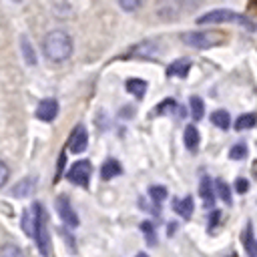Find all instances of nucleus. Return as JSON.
<instances>
[{
  "instance_id": "15",
  "label": "nucleus",
  "mask_w": 257,
  "mask_h": 257,
  "mask_svg": "<svg viewBox=\"0 0 257 257\" xmlns=\"http://www.w3.org/2000/svg\"><path fill=\"white\" fill-rule=\"evenodd\" d=\"M124 88H126V92H131L133 96L141 98V96H145V92H147V82H145L143 78H128L126 84H124Z\"/></svg>"
},
{
  "instance_id": "4",
  "label": "nucleus",
  "mask_w": 257,
  "mask_h": 257,
  "mask_svg": "<svg viewBox=\"0 0 257 257\" xmlns=\"http://www.w3.org/2000/svg\"><path fill=\"white\" fill-rule=\"evenodd\" d=\"M34 209H36V231H34V239H36V245L40 249V253L44 257H48V217L42 209L40 203H34Z\"/></svg>"
},
{
  "instance_id": "27",
  "label": "nucleus",
  "mask_w": 257,
  "mask_h": 257,
  "mask_svg": "<svg viewBox=\"0 0 257 257\" xmlns=\"http://www.w3.org/2000/svg\"><path fill=\"white\" fill-rule=\"evenodd\" d=\"M173 108H177V102H175L173 98H167V100H163V102L155 108V112H157V114H165V112H169V110H173Z\"/></svg>"
},
{
  "instance_id": "11",
  "label": "nucleus",
  "mask_w": 257,
  "mask_h": 257,
  "mask_svg": "<svg viewBox=\"0 0 257 257\" xmlns=\"http://www.w3.org/2000/svg\"><path fill=\"white\" fill-rule=\"evenodd\" d=\"M120 173H122V167H120V163L114 161V159L104 161L102 167H100V177H102L104 181H110L112 177H116V175H120Z\"/></svg>"
},
{
  "instance_id": "28",
  "label": "nucleus",
  "mask_w": 257,
  "mask_h": 257,
  "mask_svg": "<svg viewBox=\"0 0 257 257\" xmlns=\"http://www.w3.org/2000/svg\"><path fill=\"white\" fill-rule=\"evenodd\" d=\"M118 4H120V8H122V10H128V12H131V10H137V8L141 6V2H139V0H120Z\"/></svg>"
},
{
  "instance_id": "17",
  "label": "nucleus",
  "mask_w": 257,
  "mask_h": 257,
  "mask_svg": "<svg viewBox=\"0 0 257 257\" xmlns=\"http://www.w3.org/2000/svg\"><path fill=\"white\" fill-rule=\"evenodd\" d=\"M199 193L203 197V201L207 205H213V199H215V193H213V185H211V179L209 177H203L201 183H199Z\"/></svg>"
},
{
  "instance_id": "3",
  "label": "nucleus",
  "mask_w": 257,
  "mask_h": 257,
  "mask_svg": "<svg viewBox=\"0 0 257 257\" xmlns=\"http://www.w3.org/2000/svg\"><path fill=\"white\" fill-rule=\"evenodd\" d=\"M181 40L193 48H201V50H207L211 46H217L223 42V36L221 32H215V30H205V32H185L181 36Z\"/></svg>"
},
{
  "instance_id": "25",
  "label": "nucleus",
  "mask_w": 257,
  "mask_h": 257,
  "mask_svg": "<svg viewBox=\"0 0 257 257\" xmlns=\"http://www.w3.org/2000/svg\"><path fill=\"white\" fill-rule=\"evenodd\" d=\"M141 231H143V235L147 237V241H149V245H155V241H157V237H155V229H153V225H151L149 221H145V223H141Z\"/></svg>"
},
{
  "instance_id": "33",
  "label": "nucleus",
  "mask_w": 257,
  "mask_h": 257,
  "mask_svg": "<svg viewBox=\"0 0 257 257\" xmlns=\"http://www.w3.org/2000/svg\"><path fill=\"white\" fill-rule=\"evenodd\" d=\"M227 257H237V255H235V253H231V255H227Z\"/></svg>"
},
{
  "instance_id": "10",
  "label": "nucleus",
  "mask_w": 257,
  "mask_h": 257,
  "mask_svg": "<svg viewBox=\"0 0 257 257\" xmlns=\"http://www.w3.org/2000/svg\"><path fill=\"white\" fill-rule=\"evenodd\" d=\"M189 68H191V60L189 58H179L175 62L169 64L167 68V76H187L189 74Z\"/></svg>"
},
{
  "instance_id": "24",
  "label": "nucleus",
  "mask_w": 257,
  "mask_h": 257,
  "mask_svg": "<svg viewBox=\"0 0 257 257\" xmlns=\"http://www.w3.org/2000/svg\"><path fill=\"white\" fill-rule=\"evenodd\" d=\"M191 112H193V118L195 120H201L203 118V112H205V104L199 96H191Z\"/></svg>"
},
{
  "instance_id": "21",
  "label": "nucleus",
  "mask_w": 257,
  "mask_h": 257,
  "mask_svg": "<svg viewBox=\"0 0 257 257\" xmlns=\"http://www.w3.org/2000/svg\"><path fill=\"white\" fill-rule=\"evenodd\" d=\"M215 189H217V195L223 199L225 205H231V203H233V199H231V189H229V185H227L223 179H217V181H215Z\"/></svg>"
},
{
  "instance_id": "30",
  "label": "nucleus",
  "mask_w": 257,
  "mask_h": 257,
  "mask_svg": "<svg viewBox=\"0 0 257 257\" xmlns=\"http://www.w3.org/2000/svg\"><path fill=\"white\" fill-rule=\"evenodd\" d=\"M247 187H249L247 179H237V183H235V189H237L239 193H245V191H247Z\"/></svg>"
},
{
  "instance_id": "20",
  "label": "nucleus",
  "mask_w": 257,
  "mask_h": 257,
  "mask_svg": "<svg viewBox=\"0 0 257 257\" xmlns=\"http://www.w3.org/2000/svg\"><path fill=\"white\" fill-rule=\"evenodd\" d=\"M20 46H22V54H24L26 64L34 66V64H36V52H34V48H32V44H30V40H28L26 36L20 38Z\"/></svg>"
},
{
  "instance_id": "32",
  "label": "nucleus",
  "mask_w": 257,
  "mask_h": 257,
  "mask_svg": "<svg viewBox=\"0 0 257 257\" xmlns=\"http://www.w3.org/2000/svg\"><path fill=\"white\" fill-rule=\"evenodd\" d=\"M135 257H149L147 253H139V255H135Z\"/></svg>"
},
{
  "instance_id": "23",
  "label": "nucleus",
  "mask_w": 257,
  "mask_h": 257,
  "mask_svg": "<svg viewBox=\"0 0 257 257\" xmlns=\"http://www.w3.org/2000/svg\"><path fill=\"white\" fill-rule=\"evenodd\" d=\"M0 257H24V253H22V249L18 245L6 243V245L0 247Z\"/></svg>"
},
{
  "instance_id": "26",
  "label": "nucleus",
  "mask_w": 257,
  "mask_h": 257,
  "mask_svg": "<svg viewBox=\"0 0 257 257\" xmlns=\"http://www.w3.org/2000/svg\"><path fill=\"white\" fill-rule=\"evenodd\" d=\"M247 155V147L243 145V143H237V145H233L231 149H229V157L231 159H243Z\"/></svg>"
},
{
  "instance_id": "8",
  "label": "nucleus",
  "mask_w": 257,
  "mask_h": 257,
  "mask_svg": "<svg viewBox=\"0 0 257 257\" xmlns=\"http://www.w3.org/2000/svg\"><path fill=\"white\" fill-rule=\"evenodd\" d=\"M68 147L72 153H82L86 147H88V135H86V128L82 124H78L74 131H72V137L68 141Z\"/></svg>"
},
{
  "instance_id": "12",
  "label": "nucleus",
  "mask_w": 257,
  "mask_h": 257,
  "mask_svg": "<svg viewBox=\"0 0 257 257\" xmlns=\"http://www.w3.org/2000/svg\"><path fill=\"white\" fill-rule=\"evenodd\" d=\"M173 209L183 217V219H189L193 215V209H195V203H193V197H183V199H177L173 203Z\"/></svg>"
},
{
  "instance_id": "5",
  "label": "nucleus",
  "mask_w": 257,
  "mask_h": 257,
  "mask_svg": "<svg viewBox=\"0 0 257 257\" xmlns=\"http://www.w3.org/2000/svg\"><path fill=\"white\" fill-rule=\"evenodd\" d=\"M90 173H92V167H90V161H76L70 171H68V181L74 183V185H80V187H88V179H90Z\"/></svg>"
},
{
  "instance_id": "14",
  "label": "nucleus",
  "mask_w": 257,
  "mask_h": 257,
  "mask_svg": "<svg viewBox=\"0 0 257 257\" xmlns=\"http://www.w3.org/2000/svg\"><path fill=\"white\" fill-rule=\"evenodd\" d=\"M243 243H245V251H247V255H249V257H257V241H255V235H253V227H251V223H247V227H245Z\"/></svg>"
},
{
  "instance_id": "19",
  "label": "nucleus",
  "mask_w": 257,
  "mask_h": 257,
  "mask_svg": "<svg viewBox=\"0 0 257 257\" xmlns=\"http://www.w3.org/2000/svg\"><path fill=\"white\" fill-rule=\"evenodd\" d=\"M255 124H257V114L247 112V114L237 116V120H235V131H247V128H251V126H255Z\"/></svg>"
},
{
  "instance_id": "22",
  "label": "nucleus",
  "mask_w": 257,
  "mask_h": 257,
  "mask_svg": "<svg viewBox=\"0 0 257 257\" xmlns=\"http://www.w3.org/2000/svg\"><path fill=\"white\" fill-rule=\"evenodd\" d=\"M149 195H151L153 203L161 205V203L167 199V189H165V187H161V185H153V187H149Z\"/></svg>"
},
{
  "instance_id": "31",
  "label": "nucleus",
  "mask_w": 257,
  "mask_h": 257,
  "mask_svg": "<svg viewBox=\"0 0 257 257\" xmlns=\"http://www.w3.org/2000/svg\"><path fill=\"white\" fill-rule=\"evenodd\" d=\"M219 219H221V211H219V209H215V211H211V219H209V227H215V223H219Z\"/></svg>"
},
{
  "instance_id": "9",
  "label": "nucleus",
  "mask_w": 257,
  "mask_h": 257,
  "mask_svg": "<svg viewBox=\"0 0 257 257\" xmlns=\"http://www.w3.org/2000/svg\"><path fill=\"white\" fill-rule=\"evenodd\" d=\"M34 189H36V179L24 177V179H20V181L12 187V195H16V197H28V195H32Z\"/></svg>"
},
{
  "instance_id": "6",
  "label": "nucleus",
  "mask_w": 257,
  "mask_h": 257,
  "mask_svg": "<svg viewBox=\"0 0 257 257\" xmlns=\"http://www.w3.org/2000/svg\"><path fill=\"white\" fill-rule=\"evenodd\" d=\"M56 211H58V215H60V219H62V223L66 227H70V229L78 227V215H76L74 207L70 205V199L68 197L62 195V197L56 199Z\"/></svg>"
},
{
  "instance_id": "1",
  "label": "nucleus",
  "mask_w": 257,
  "mask_h": 257,
  "mask_svg": "<svg viewBox=\"0 0 257 257\" xmlns=\"http://www.w3.org/2000/svg\"><path fill=\"white\" fill-rule=\"evenodd\" d=\"M44 56L52 62H64L72 54V38L64 30H52L42 40Z\"/></svg>"
},
{
  "instance_id": "29",
  "label": "nucleus",
  "mask_w": 257,
  "mask_h": 257,
  "mask_svg": "<svg viewBox=\"0 0 257 257\" xmlns=\"http://www.w3.org/2000/svg\"><path fill=\"white\" fill-rule=\"evenodd\" d=\"M8 175H10V171H8V167L0 161V189L6 185V181H8Z\"/></svg>"
},
{
  "instance_id": "13",
  "label": "nucleus",
  "mask_w": 257,
  "mask_h": 257,
  "mask_svg": "<svg viewBox=\"0 0 257 257\" xmlns=\"http://www.w3.org/2000/svg\"><path fill=\"white\" fill-rule=\"evenodd\" d=\"M22 229L26 235L34 237V231H36V209L32 205V209H26L24 215H22Z\"/></svg>"
},
{
  "instance_id": "7",
  "label": "nucleus",
  "mask_w": 257,
  "mask_h": 257,
  "mask_svg": "<svg viewBox=\"0 0 257 257\" xmlns=\"http://www.w3.org/2000/svg\"><path fill=\"white\" fill-rule=\"evenodd\" d=\"M56 114H58V102H56L54 98H44V100L38 102V106H36V116H38L40 120L50 122V120L56 118Z\"/></svg>"
},
{
  "instance_id": "18",
  "label": "nucleus",
  "mask_w": 257,
  "mask_h": 257,
  "mask_svg": "<svg viewBox=\"0 0 257 257\" xmlns=\"http://www.w3.org/2000/svg\"><path fill=\"white\" fill-rule=\"evenodd\" d=\"M211 122H213L215 126H219L221 131H227V128L231 126V116H229L227 110H215V112L211 114Z\"/></svg>"
},
{
  "instance_id": "16",
  "label": "nucleus",
  "mask_w": 257,
  "mask_h": 257,
  "mask_svg": "<svg viewBox=\"0 0 257 257\" xmlns=\"http://www.w3.org/2000/svg\"><path fill=\"white\" fill-rule=\"evenodd\" d=\"M183 141H185V147L189 149V151H197V147H199V131H197V126H193V124H189L187 128H185V135H183Z\"/></svg>"
},
{
  "instance_id": "2",
  "label": "nucleus",
  "mask_w": 257,
  "mask_h": 257,
  "mask_svg": "<svg viewBox=\"0 0 257 257\" xmlns=\"http://www.w3.org/2000/svg\"><path fill=\"white\" fill-rule=\"evenodd\" d=\"M215 22H237V24L245 26L247 30H255L257 28V24L253 20H249L247 16H243L239 12L227 10V8H217V10L205 12L201 18H197V24H215Z\"/></svg>"
}]
</instances>
